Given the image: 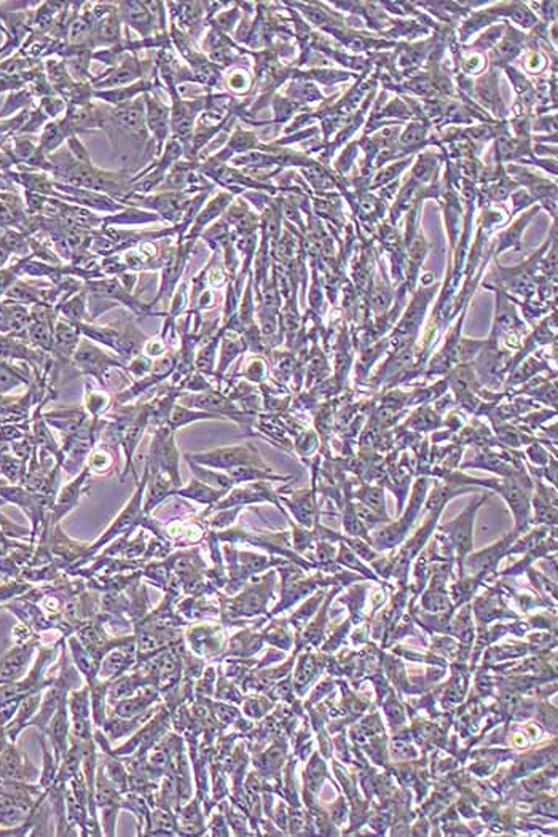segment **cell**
I'll list each match as a JSON object with an SVG mask.
<instances>
[{"mask_svg": "<svg viewBox=\"0 0 558 837\" xmlns=\"http://www.w3.org/2000/svg\"><path fill=\"white\" fill-rule=\"evenodd\" d=\"M198 461L207 462V465L221 466V467H231V466H241V465H254L259 462L254 458V455L247 448H228V450H219L209 455H203Z\"/></svg>", "mask_w": 558, "mask_h": 837, "instance_id": "obj_1", "label": "cell"}, {"mask_svg": "<svg viewBox=\"0 0 558 837\" xmlns=\"http://www.w3.org/2000/svg\"><path fill=\"white\" fill-rule=\"evenodd\" d=\"M112 120H114L118 126L123 128L124 131L131 134H144L145 131L144 110H142L141 103H134L117 109L114 114H112Z\"/></svg>", "mask_w": 558, "mask_h": 837, "instance_id": "obj_2", "label": "cell"}, {"mask_svg": "<svg viewBox=\"0 0 558 837\" xmlns=\"http://www.w3.org/2000/svg\"><path fill=\"white\" fill-rule=\"evenodd\" d=\"M147 126L150 131L157 136L158 141L162 142L166 138V129H168V112L166 107L160 104L157 99L147 96Z\"/></svg>", "mask_w": 558, "mask_h": 837, "instance_id": "obj_3", "label": "cell"}, {"mask_svg": "<svg viewBox=\"0 0 558 837\" xmlns=\"http://www.w3.org/2000/svg\"><path fill=\"white\" fill-rule=\"evenodd\" d=\"M29 656H31V649H18L11 652L5 661L0 662V682L18 678L26 667Z\"/></svg>", "mask_w": 558, "mask_h": 837, "instance_id": "obj_4", "label": "cell"}, {"mask_svg": "<svg viewBox=\"0 0 558 837\" xmlns=\"http://www.w3.org/2000/svg\"><path fill=\"white\" fill-rule=\"evenodd\" d=\"M472 517H474V507L472 509L469 507V510H466V512L461 515V520H458L460 524L450 525V528H452V533H453V538H455V543H456V545H458V549L461 550V554H465L466 550L471 549Z\"/></svg>", "mask_w": 558, "mask_h": 837, "instance_id": "obj_5", "label": "cell"}, {"mask_svg": "<svg viewBox=\"0 0 558 837\" xmlns=\"http://www.w3.org/2000/svg\"><path fill=\"white\" fill-rule=\"evenodd\" d=\"M157 697V694H145V696H139L136 699H128L122 702L120 705L117 706V715L124 718V720H129V718L133 716H138V715H144L145 710L148 708V705L153 702V699Z\"/></svg>", "mask_w": 558, "mask_h": 837, "instance_id": "obj_6", "label": "cell"}, {"mask_svg": "<svg viewBox=\"0 0 558 837\" xmlns=\"http://www.w3.org/2000/svg\"><path fill=\"white\" fill-rule=\"evenodd\" d=\"M129 663H131V657H129L126 652H112L110 656H107L103 663L100 676H103V678H114V676L120 675Z\"/></svg>", "mask_w": 558, "mask_h": 837, "instance_id": "obj_7", "label": "cell"}, {"mask_svg": "<svg viewBox=\"0 0 558 837\" xmlns=\"http://www.w3.org/2000/svg\"><path fill=\"white\" fill-rule=\"evenodd\" d=\"M96 35L103 41L118 40V35H120V26H118V21L115 20V18H110V16L107 18V20L100 21Z\"/></svg>", "mask_w": 558, "mask_h": 837, "instance_id": "obj_8", "label": "cell"}, {"mask_svg": "<svg viewBox=\"0 0 558 837\" xmlns=\"http://www.w3.org/2000/svg\"><path fill=\"white\" fill-rule=\"evenodd\" d=\"M362 500L365 501L367 506L373 507L372 510H375V512H383L384 510V500H383L382 490L367 488L364 493H362Z\"/></svg>", "mask_w": 558, "mask_h": 837, "instance_id": "obj_9", "label": "cell"}]
</instances>
